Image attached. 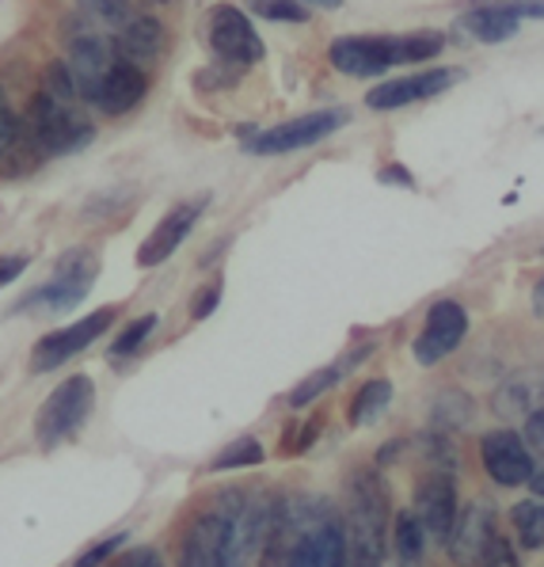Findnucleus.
<instances>
[{"instance_id":"14","label":"nucleus","mask_w":544,"mask_h":567,"mask_svg":"<svg viewBox=\"0 0 544 567\" xmlns=\"http://www.w3.org/2000/svg\"><path fill=\"white\" fill-rule=\"evenodd\" d=\"M202 214H206V198H191V203L172 206L161 217V225L142 240V248H137V267H161L164 259H172L183 248V240L195 233Z\"/></svg>"},{"instance_id":"44","label":"nucleus","mask_w":544,"mask_h":567,"mask_svg":"<svg viewBox=\"0 0 544 567\" xmlns=\"http://www.w3.org/2000/svg\"><path fill=\"white\" fill-rule=\"evenodd\" d=\"M541 256H544V248H541Z\"/></svg>"},{"instance_id":"33","label":"nucleus","mask_w":544,"mask_h":567,"mask_svg":"<svg viewBox=\"0 0 544 567\" xmlns=\"http://www.w3.org/2000/svg\"><path fill=\"white\" fill-rule=\"evenodd\" d=\"M476 567H522V564H517V553H514L511 540L495 534L487 540V548H484V556H480Z\"/></svg>"},{"instance_id":"31","label":"nucleus","mask_w":544,"mask_h":567,"mask_svg":"<svg viewBox=\"0 0 544 567\" xmlns=\"http://www.w3.org/2000/svg\"><path fill=\"white\" fill-rule=\"evenodd\" d=\"M256 16L270 23H305L309 20V8L301 0H244Z\"/></svg>"},{"instance_id":"39","label":"nucleus","mask_w":544,"mask_h":567,"mask_svg":"<svg viewBox=\"0 0 544 567\" xmlns=\"http://www.w3.org/2000/svg\"><path fill=\"white\" fill-rule=\"evenodd\" d=\"M377 179L381 183H397V187H408V190H415V176H411L403 164H384L381 172H377Z\"/></svg>"},{"instance_id":"2","label":"nucleus","mask_w":544,"mask_h":567,"mask_svg":"<svg viewBox=\"0 0 544 567\" xmlns=\"http://www.w3.org/2000/svg\"><path fill=\"white\" fill-rule=\"evenodd\" d=\"M240 495H222L187 526L179 540V567H240Z\"/></svg>"},{"instance_id":"28","label":"nucleus","mask_w":544,"mask_h":567,"mask_svg":"<svg viewBox=\"0 0 544 567\" xmlns=\"http://www.w3.org/2000/svg\"><path fill=\"white\" fill-rule=\"evenodd\" d=\"M156 324H161V320H156V312H145V317L130 320V324L115 336V343H111L107 359L122 362V359H130V354H137V351H142L145 339L153 336V328H156Z\"/></svg>"},{"instance_id":"4","label":"nucleus","mask_w":544,"mask_h":567,"mask_svg":"<svg viewBox=\"0 0 544 567\" xmlns=\"http://www.w3.org/2000/svg\"><path fill=\"white\" fill-rule=\"evenodd\" d=\"M23 122H28L39 153H47V156H69L76 150H84L95 137V126L81 111V103H61L47 92H34Z\"/></svg>"},{"instance_id":"25","label":"nucleus","mask_w":544,"mask_h":567,"mask_svg":"<svg viewBox=\"0 0 544 567\" xmlns=\"http://www.w3.org/2000/svg\"><path fill=\"white\" fill-rule=\"evenodd\" d=\"M316 553H320V567H355V560H350L347 526L339 514H328V522L316 529Z\"/></svg>"},{"instance_id":"23","label":"nucleus","mask_w":544,"mask_h":567,"mask_svg":"<svg viewBox=\"0 0 544 567\" xmlns=\"http://www.w3.org/2000/svg\"><path fill=\"white\" fill-rule=\"evenodd\" d=\"M392 548L403 567H415L427 553V526L419 522L415 511H400L397 526H392Z\"/></svg>"},{"instance_id":"7","label":"nucleus","mask_w":544,"mask_h":567,"mask_svg":"<svg viewBox=\"0 0 544 567\" xmlns=\"http://www.w3.org/2000/svg\"><path fill=\"white\" fill-rule=\"evenodd\" d=\"M95 275H100V256L92 248H73L58 259V270L47 286L28 293V301L20 309H47V312H65L92 290Z\"/></svg>"},{"instance_id":"8","label":"nucleus","mask_w":544,"mask_h":567,"mask_svg":"<svg viewBox=\"0 0 544 567\" xmlns=\"http://www.w3.org/2000/svg\"><path fill=\"white\" fill-rule=\"evenodd\" d=\"M209 50L217 54V61L229 69H248L259 65L267 47L252 28V20L233 4H217L209 12Z\"/></svg>"},{"instance_id":"29","label":"nucleus","mask_w":544,"mask_h":567,"mask_svg":"<svg viewBox=\"0 0 544 567\" xmlns=\"http://www.w3.org/2000/svg\"><path fill=\"white\" fill-rule=\"evenodd\" d=\"M263 461V442L259 439H236L233 446H225L209 461V473H229V468H252Z\"/></svg>"},{"instance_id":"10","label":"nucleus","mask_w":544,"mask_h":567,"mask_svg":"<svg viewBox=\"0 0 544 567\" xmlns=\"http://www.w3.org/2000/svg\"><path fill=\"white\" fill-rule=\"evenodd\" d=\"M469 336V312L461 309L458 301H434L423 320V331L411 343V354H415L419 365H438L445 354H453L461 347V339Z\"/></svg>"},{"instance_id":"3","label":"nucleus","mask_w":544,"mask_h":567,"mask_svg":"<svg viewBox=\"0 0 544 567\" xmlns=\"http://www.w3.org/2000/svg\"><path fill=\"white\" fill-rule=\"evenodd\" d=\"M389 487L373 468L350 476V503H347V540L355 567H381L384 540H389Z\"/></svg>"},{"instance_id":"41","label":"nucleus","mask_w":544,"mask_h":567,"mask_svg":"<svg viewBox=\"0 0 544 567\" xmlns=\"http://www.w3.org/2000/svg\"><path fill=\"white\" fill-rule=\"evenodd\" d=\"M533 312H537V317H544V275H541V282L533 286Z\"/></svg>"},{"instance_id":"17","label":"nucleus","mask_w":544,"mask_h":567,"mask_svg":"<svg viewBox=\"0 0 544 567\" xmlns=\"http://www.w3.org/2000/svg\"><path fill=\"white\" fill-rule=\"evenodd\" d=\"M495 537V511L487 507V503H469V507L461 511L458 526H453L450 534V556L458 564H480V556H484L487 540Z\"/></svg>"},{"instance_id":"32","label":"nucleus","mask_w":544,"mask_h":567,"mask_svg":"<svg viewBox=\"0 0 544 567\" xmlns=\"http://www.w3.org/2000/svg\"><path fill=\"white\" fill-rule=\"evenodd\" d=\"M328 522V518H324ZM320 522V526H324ZM316 526V529H320ZM316 529H309V534H301L294 540V548H289L286 564L283 567H320V553H316Z\"/></svg>"},{"instance_id":"20","label":"nucleus","mask_w":544,"mask_h":567,"mask_svg":"<svg viewBox=\"0 0 544 567\" xmlns=\"http://www.w3.org/2000/svg\"><path fill=\"white\" fill-rule=\"evenodd\" d=\"M115 47H119V54L126 61H134V65H148V61H156V54H161L164 31L153 16H130L126 28L115 34Z\"/></svg>"},{"instance_id":"16","label":"nucleus","mask_w":544,"mask_h":567,"mask_svg":"<svg viewBox=\"0 0 544 567\" xmlns=\"http://www.w3.org/2000/svg\"><path fill=\"white\" fill-rule=\"evenodd\" d=\"M142 100H145V69L122 58L119 65L111 69L107 81L100 84V92L92 95L88 107H95L100 115H126V111H134Z\"/></svg>"},{"instance_id":"22","label":"nucleus","mask_w":544,"mask_h":567,"mask_svg":"<svg viewBox=\"0 0 544 567\" xmlns=\"http://www.w3.org/2000/svg\"><path fill=\"white\" fill-rule=\"evenodd\" d=\"M472 415H476V400H472L464 389H442L434 396V404H430V423H434V431H442V434L469 426Z\"/></svg>"},{"instance_id":"35","label":"nucleus","mask_w":544,"mask_h":567,"mask_svg":"<svg viewBox=\"0 0 544 567\" xmlns=\"http://www.w3.org/2000/svg\"><path fill=\"white\" fill-rule=\"evenodd\" d=\"M222 286H225L222 278H214L209 286H202V290L195 293V305H191V320H206L209 312L222 305Z\"/></svg>"},{"instance_id":"21","label":"nucleus","mask_w":544,"mask_h":567,"mask_svg":"<svg viewBox=\"0 0 544 567\" xmlns=\"http://www.w3.org/2000/svg\"><path fill=\"white\" fill-rule=\"evenodd\" d=\"M373 351V343H366V347H358L355 354H347L343 362H331V365H324V370H316L309 373V378L301 381L294 392H289V408H309L312 400H320L324 392H331L339 385V381L347 378V370H355V365H362L366 362V354Z\"/></svg>"},{"instance_id":"18","label":"nucleus","mask_w":544,"mask_h":567,"mask_svg":"<svg viewBox=\"0 0 544 567\" xmlns=\"http://www.w3.org/2000/svg\"><path fill=\"white\" fill-rule=\"evenodd\" d=\"M34 161H39V145H34L28 122L16 115L4 89H0V172L20 176V172H28Z\"/></svg>"},{"instance_id":"40","label":"nucleus","mask_w":544,"mask_h":567,"mask_svg":"<svg viewBox=\"0 0 544 567\" xmlns=\"http://www.w3.org/2000/svg\"><path fill=\"white\" fill-rule=\"evenodd\" d=\"M119 567H164V560L153 553V548H142V553H130Z\"/></svg>"},{"instance_id":"19","label":"nucleus","mask_w":544,"mask_h":567,"mask_svg":"<svg viewBox=\"0 0 544 567\" xmlns=\"http://www.w3.org/2000/svg\"><path fill=\"white\" fill-rule=\"evenodd\" d=\"M458 23H461V31L472 34L476 42L495 47V42L514 39L517 28H522V16H514L511 8H503L499 0H476V4H472Z\"/></svg>"},{"instance_id":"11","label":"nucleus","mask_w":544,"mask_h":567,"mask_svg":"<svg viewBox=\"0 0 544 567\" xmlns=\"http://www.w3.org/2000/svg\"><path fill=\"white\" fill-rule=\"evenodd\" d=\"M480 461H484L487 476L495 480L499 487L530 484L533 473H537V465H533V450L525 446L522 434L506 431V426L487 431L484 439H480Z\"/></svg>"},{"instance_id":"34","label":"nucleus","mask_w":544,"mask_h":567,"mask_svg":"<svg viewBox=\"0 0 544 567\" xmlns=\"http://www.w3.org/2000/svg\"><path fill=\"white\" fill-rule=\"evenodd\" d=\"M122 540H126V534L103 537L100 545H92L88 553L76 556V564H73V567H100V564H107V560H111V553H119V548H122Z\"/></svg>"},{"instance_id":"30","label":"nucleus","mask_w":544,"mask_h":567,"mask_svg":"<svg viewBox=\"0 0 544 567\" xmlns=\"http://www.w3.org/2000/svg\"><path fill=\"white\" fill-rule=\"evenodd\" d=\"M415 446H419V457H423L427 465H434V473H453V468H458V453H453V442L445 439L442 431L423 434Z\"/></svg>"},{"instance_id":"1","label":"nucleus","mask_w":544,"mask_h":567,"mask_svg":"<svg viewBox=\"0 0 544 567\" xmlns=\"http://www.w3.org/2000/svg\"><path fill=\"white\" fill-rule=\"evenodd\" d=\"M445 47V34L411 31V34H343L328 47L331 69L347 76H384L397 65L438 58Z\"/></svg>"},{"instance_id":"37","label":"nucleus","mask_w":544,"mask_h":567,"mask_svg":"<svg viewBox=\"0 0 544 567\" xmlns=\"http://www.w3.org/2000/svg\"><path fill=\"white\" fill-rule=\"evenodd\" d=\"M28 267H31L28 256H0V286L16 282V278H20Z\"/></svg>"},{"instance_id":"36","label":"nucleus","mask_w":544,"mask_h":567,"mask_svg":"<svg viewBox=\"0 0 544 567\" xmlns=\"http://www.w3.org/2000/svg\"><path fill=\"white\" fill-rule=\"evenodd\" d=\"M522 439H525V446L537 453V457H544V408H541V412H533L530 419H525Z\"/></svg>"},{"instance_id":"42","label":"nucleus","mask_w":544,"mask_h":567,"mask_svg":"<svg viewBox=\"0 0 544 567\" xmlns=\"http://www.w3.org/2000/svg\"><path fill=\"white\" fill-rule=\"evenodd\" d=\"M530 487H533V495H537V499H544V465L537 468V473H533Z\"/></svg>"},{"instance_id":"12","label":"nucleus","mask_w":544,"mask_h":567,"mask_svg":"<svg viewBox=\"0 0 544 567\" xmlns=\"http://www.w3.org/2000/svg\"><path fill=\"white\" fill-rule=\"evenodd\" d=\"M419 522L427 526V537L430 540H450L453 526L461 518V507H458V484H453V473H427L419 480L415 487V507Z\"/></svg>"},{"instance_id":"9","label":"nucleus","mask_w":544,"mask_h":567,"mask_svg":"<svg viewBox=\"0 0 544 567\" xmlns=\"http://www.w3.org/2000/svg\"><path fill=\"white\" fill-rule=\"evenodd\" d=\"M111 324H115V309H95V312H88V317L73 320V324L50 331V336H42L39 343H34L31 370L34 373L58 370V365H65L69 359H76L81 351H88V347H92Z\"/></svg>"},{"instance_id":"6","label":"nucleus","mask_w":544,"mask_h":567,"mask_svg":"<svg viewBox=\"0 0 544 567\" xmlns=\"http://www.w3.org/2000/svg\"><path fill=\"white\" fill-rule=\"evenodd\" d=\"M347 111L343 107H328V111H309V115H297L289 122H278L270 130H259V134L244 137V153L252 156H283V153H297L309 150V145H320L324 137H331L339 126H347Z\"/></svg>"},{"instance_id":"13","label":"nucleus","mask_w":544,"mask_h":567,"mask_svg":"<svg viewBox=\"0 0 544 567\" xmlns=\"http://www.w3.org/2000/svg\"><path fill=\"white\" fill-rule=\"evenodd\" d=\"M458 81H464V69H427V73H415V76L373 84V89L366 92V107L397 111V107H408V103L430 100V95H438V92H450Z\"/></svg>"},{"instance_id":"43","label":"nucleus","mask_w":544,"mask_h":567,"mask_svg":"<svg viewBox=\"0 0 544 567\" xmlns=\"http://www.w3.org/2000/svg\"><path fill=\"white\" fill-rule=\"evenodd\" d=\"M301 4L305 8H309V4L312 8H343V0H301Z\"/></svg>"},{"instance_id":"24","label":"nucleus","mask_w":544,"mask_h":567,"mask_svg":"<svg viewBox=\"0 0 544 567\" xmlns=\"http://www.w3.org/2000/svg\"><path fill=\"white\" fill-rule=\"evenodd\" d=\"M389 404H392V381H389V378L366 381V385L355 392V400H350V408H347L350 426H366V423H373V419L381 415Z\"/></svg>"},{"instance_id":"15","label":"nucleus","mask_w":544,"mask_h":567,"mask_svg":"<svg viewBox=\"0 0 544 567\" xmlns=\"http://www.w3.org/2000/svg\"><path fill=\"white\" fill-rule=\"evenodd\" d=\"M544 408V365H525L514 370L506 381H499L491 392V412L495 419H530Z\"/></svg>"},{"instance_id":"38","label":"nucleus","mask_w":544,"mask_h":567,"mask_svg":"<svg viewBox=\"0 0 544 567\" xmlns=\"http://www.w3.org/2000/svg\"><path fill=\"white\" fill-rule=\"evenodd\" d=\"M503 8H511L522 20H544V0H499Z\"/></svg>"},{"instance_id":"27","label":"nucleus","mask_w":544,"mask_h":567,"mask_svg":"<svg viewBox=\"0 0 544 567\" xmlns=\"http://www.w3.org/2000/svg\"><path fill=\"white\" fill-rule=\"evenodd\" d=\"M76 8H81L95 28H103L111 34H119L122 28H126L130 16H134L130 12V0H76Z\"/></svg>"},{"instance_id":"5","label":"nucleus","mask_w":544,"mask_h":567,"mask_svg":"<svg viewBox=\"0 0 544 567\" xmlns=\"http://www.w3.org/2000/svg\"><path fill=\"white\" fill-rule=\"evenodd\" d=\"M92 404H95V385L88 373H73L69 381H61V385L39 404V412H34V442H39L42 450L61 446L69 434L81 431Z\"/></svg>"},{"instance_id":"26","label":"nucleus","mask_w":544,"mask_h":567,"mask_svg":"<svg viewBox=\"0 0 544 567\" xmlns=\"http://www.w3.org/2000/svg\"><path fill=\"white\" fill-rule=\"evenodd\" d=\"M514 537L530 553H544V499H522L511 507Z\"/></svg>"}]
</instances>
